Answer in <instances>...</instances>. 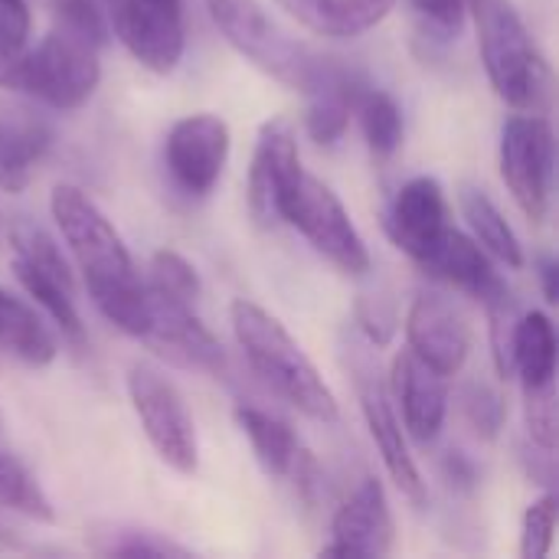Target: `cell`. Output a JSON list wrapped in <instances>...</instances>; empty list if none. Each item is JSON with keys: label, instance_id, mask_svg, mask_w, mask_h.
Here are the masks:
<instances>
[{"label": "cell", "instance_id": "1", "mask_svg": "<svg viewBox=\"0 0 559 559\" xmlns=\"http://www.w3.org/2000/svg\"><path fill=\"white\" fill-rule=\"evenodd\" d=\"M52 219L85 278L88 298L95 308L124 334L144 337L151 324V301L144 278L134 269V259L111 226V219L95 206V200L72 187L59 183L49 197Z\"/></svg>", "mask_w": 559, "mask_h": 559}, {"label": "cell", "instance_id": "2", "mask_svg": "<svg viewBox=\"0 0 559 559\" xmlns=\"http://www.w3.org/2000/svg\"><path fill=\"white\" fill-rule=\"evenodd\" d=\"M229 318H233V334H236V344H239L249 370L275 396H282L288 406H295L301 416H308L314 423L334 426L341 419L331 386L324 383V377L318 373L311 357L301 350V344L292 337V331L275 314H269L255 301L239 298V301H233Z\"/></svg>", "mask_w": 559, "mask_h": 559}, {"label": "cell", "instance_id": "3", "mask_svg": "<svg viewBox=\"0 0 559 559\" xmlns=\"http://www.w3.org/2000/svg\"><path fill=\"white\" fill-rule=\"evenodd\" d=\"M98 52L102 46L92 36L52 23V29L36 43V49H23L20 56L0 66V85L29 95L56 111H72L85 105L98 88Z\"/></svg>", "mask_w": 559, "mask_h": 559}, {"label": "cell", "instance_id": "4", "mask_svg": "<svg viewBox=\"0 0 559 559\" xmlns=\"http://www.w3.org/2000/svg\"><path fill=\"white\" fill-rule=\"evenodd\" d=\"M478 29L481 66L498 98L518 111H544L550 98V69L531 39L511 0H468Z\"/></svg>", "mask_w": 559, "mask_h": 559}, {"label": "cell", "instance_id": "5", "mask_svg": "<svg viewBox=\"0 0 559 559\" xmlns=\"http://www.w3.org/2000/svg\"><path fill=\"white\" fill-rule=\"evenodd\" d=\"M223 39L265 75L295 92H308L324 66V56L292 39L259 0H206Z\"/></svg>", "mask_w": 559, "mask_h": 559}, {"label": "cell", "instance_id": "6", "mask_svg": "<svg viewBox=\"0 0 559 559\" xmlns=\"http://www.w3.org/2000/svg\"><path fill=\"white\" fill-rule=\"evenodd\" d=\"M128 396L157 459L177 475H193L200 465V442L180 390L160 370L134 364L128 370Z\"/></svg>", "mask_w": 559, "mask_h": 559}, {"label": "cell", "instance_id": "7", "mask_svg": "<svg viewBox=\"0 0 559 559\" xmlns=\"http://www.w3.org/2000/svg\"><path fill=\"white\" fill-rule=\"evenodd\" d=\"M282 223L295 226L318 255H324L334 269L344 275H367L370 272V252L364 236L357 233L347 206L341 197L318 177L301 174L298 187L292 190Z\"/></svg>", "mask_w": 559, "mask_h": 559}, {"label": "cell", "instance_id": "8", "mask_svg": "<svg viewBox=\"0 0 559 559\" xmlns=\"http://www.w3.org/2000/svg\"><path fill=\"white\" fill-rule=\"evenodd\" d=\"M501 177L524 216L544 223L554 193V128L540 111H521L504 121Z\"/></svg>", "mask_w": 559, "mask_h": 559}, {"label": "cell", "instance_id": "9", "mask_svg": "<svg viewBox=\"0 0 559 559\" xmlns=\"http://www.w3.org/2000/svg\"><path fill=\"white\" fill-rule=\"evenodd\" d=\"M121 46L157 75H170L187 46L183 0H105Z\"/></svg>", "mask_w": 559, "mask_h": 559}, {"label": "cell", "instance_id": "10", "mask_svg": "<svg viewBox=\"0 0 559 559\" xmlns=\"http://www.w3.org/2000/svg\"><path fill=\"white\" fill-rule=\"evenodd\" d=\"M305 167L298 157V138L295 124L288 118H272L259 128L255 138V154L249 167V216L259 229H275L282 226L285 203L292 190L298 187Z\"/></svg>", "mask_w": 559, "mask_h": 559}, {"label": "cell", "instance_id": "11", "mask_svg": "<svg viewBox=\"0 0 559 559\" xmlns=\"http://www.w3.org/2000/svg\"><path fill=\"white\" fill-rule=\"evenodd\" d=\"M229 160V124L219 115L197 111L170 124L164 141V164L174 187L187 197H206Z\"/></svg>", "mask_w": 559, "mask_h": 559}, {"label": "cell", "instance_id": "12", "mask_svg": "<svg viewBox=\"0 0 559 559\" xmlns=\"http://www.w3.org/2000/svg\"><path fill=\"white\" fill-rule=\"evenodd\" d=\"M354 383H357V400H360V413L367 419V429H370V439L383 459V468L386 475L393 478V485L400 488V495L423 508L426 504V481L416 468V459L406 445V432H403V423L396 419V409L390 403V393L386 386L380 383L377 377V367L373 360H364L357 357L354 360Z\"/></svg>", "mask_w": 559, "mask_h": 559}, {"label": "cell", "instance_id": "13", "mask_svg": "<svg viewBox=\"0 0 559 559\" xmlns=\"http://www.w3.org/2000/svg\"><path fill=\"white\" fill-rule=\"evenodd\" d=\"M147 301H151V324L141 341H147L160 357H167L180 367L203 370L213 377L229 373L226 350L216 341V334L197 318V305L170 301V298H160L151 292H147Z\"/></svg>", "mask_w": 559, "mask_h": 559}, {"label": "cell", "instance_id": "14", "mask_svg": "<svg viewBox=\"0 0 559 559\" xmlns=\"http://www.w3.org/2000/svg\"><path fill=\"white\" fill-rule=\"evenodd\" d=\"M396 540L386 491L377 478H364L331 521L324 557H390Z\"/></svg>", "mask_w": 559, "mask_h": 559}, {"label": "cell", "instance_id": "15", "mask_svg": "<svg viewBox=\"0 0 559 559\" xmlns=\"http://www.w3.org/2000/svg\"><path fill=\"white\" fill-rule=\"evenodd\" d=\"M406 344L409 350L436 367L445 377H455L472 350V331L462 311L442 295H419L406 314Z\"/></svg>", "mask_w": 559, "mask_h": 559}, {"label": "cell", "instance_id": "16", "mask_svg": "<svg viewBox=\"0 0 559 559\" xmlns=\"http://www.w3.org/2000/svg\"><path fill=\"white\" fill-rule=\"evenodd\" d=\"M393 400L403 409V426L419 445H432L449 416V377L419 360L413 350L396 354L390 370Z\"/></svg>", "mask_w": 559, "mask_h": 559}, {"label": "cell", "instance_id": "17", "mask_svg": "<svg viewBox=\"0 0 559 559\" xmlns=\"http://www.w3.org/2000/svg\"><path fill=\"white\" fill-rule=\"evenodd\" d=\"M449 229V203L445 190L436 177H413L393 197L386 210V233L400 252H406L416 265Z\"/></svg>", "mask_w": 559, "mask_h": 559}, {"label": "cell", "instance_id": "18", "mask_svg": "<svg viewBox=\"0 0 559 559\" xmlns=\"http://www.w3.org/2000/svg\"><path fill=\"white\" fill-rule=\"evenodd\" d=\"M419 269L439 282H445L455 292L472 295L481 305H491L495 298L508 295V282L501 278V272L495 269L491 255L462 229H445L442 239L426 252V259L419 262Z\"/></svg>", "mask_w": 559, "mask_h": 559}, {"label": "cell", "instance_id": "19", "mask_svg": "<svg viewBox=\"0 0 559 559\" xmlns=\"http://www.w3.org/2000/svg\"><path fill=\"white\" fill-rule=\"evenodd\" d=\"M370 82L347 62L324 56V66L314 79V85L305 92L308 95V111H305V131L314 144L331 147L337 144L347 128L350 115L357 111V102Z\"/></svg>", "mask_w": 559, "mask_h": 559}, {"label": "cell", "instance_id": "20", "mask_svg": "<svg viewBox=\"0 0 559 559\" xmlns=\"http://www.w3.org/2000/svg\"><path fill=\"white\" fill-rule=\"evenodd\" d=\"M52 147V124L33 108H0V190L20 193Z\"/></svg>", "mask_w": 559, "mask_h": 559}, {"label": "cell", "instance_id": "21", "mask_svg": "<svg viewBox=\"0 0 559 559\" xmlns=\"http://www.w3.org/2000/svg\"><path fill=\"white\" fill-rule=\"evenodd\" d=\"M298 23L331 39H354L380 26L396 0H278Z\"/></svg>", "mask_w": 559, "mask_h": 559}, {"label": "cell", "instance_id": "22", "mask_svg": "<svg viewBox=\"0 0 559 559\" xmlns=\"http://www.w3.org/2000/svg\"><path fill=\"white\" fill-rule=\"evenodd\" d=\"M0 350L26 367H49L59 357V341L39 311L0 285Z\"/></svg>", "mask_w": 559, "mask_h": 559}, {"label": "cell", "instance_id": "23", "mask_svg": "<svg viewBox=\"0 0 559 559\" xmlns=\"http://www.w3.org/2000/svg\"><path fill=\"white\" fill-rule=\"evenodd\" d=\"M233 416H236V426L242 429V436L249 439L259 468L269 478H288L295 468V459L301 452L292 426L285 419H278L259 406H246V403H239Z\"/></svg>", "mask_w": 559, "mask_h": 559}, {"label": "cell", "instance_id": "24", "mask_svg": "<svg viewBox=\"0 0 559 559\" xmlns=\"http://www.w3.org/2000/svg\"><path fill=\"white\" fill-rule=\"evenodd\" d=\"M514 377L524 390L557 383V331L544 311H521L514 324Z\"/></svg>", "mask_w": 559, "mask_h": 559}, {"label": "cell", "instance_id": "25", "mask_svg": "<svg viewBox=\"0 0 559 559\" xmlns=\"http://www.w3.org/2000/svg\"><path fill=\"white\" fill-rule=\"evenodd\" d=\"M462 213L468 219V229H472V239L491 255L498 259L501 265L508 269H521L524 265V249H521V239L518 233L511 229V223L504 219V213L498 210V203L478 190V187H462Z\"/></svg>", "mask_w": 559, "mask_h": 559}, {"label": "cell", "instance_id": "26", "mask_svg": "<svg viewBox=\"0 0 559 559\" xmlns=\"http://www.w3.org/2000/svg\"><path fill=\"white\" fill-rule=\"evenodd\" d=\"M85 544L95 557L141 559V557H190V550L167 534L131 527V524H92Z\"/></svg>", "mask_w": 559, "mask_h": 559}, {"label": "cell", "instance_id": "27", "mask_svg": "<svg viewBox=\"0 0 559 559\" xmlns=\"http://www.w3.org/2000/svg\"><path fill=\"white\" fill-rule=\"evenodd\" d=\"M13 272H16V282L23 285V292L52 318L59 334L66 341H72L75 347H82L85 344V328H82V318H79V308H75V285L59 282L52 275H43V272H36L33 265H26L20 259H13Z\"/></svg>", "mask_w": 559, "mask_h": 559}, {"label": "cell", "instance_id": "28", "mask_svg": "<svg viewBox=\"0 0 559 559\" xmlns=\"http://www.w3.org/2000/svg\"><path fill=\"white\" fill-rule=\"evenodd\" d=\"M0 508L13 511L20 518L39 521V524H52L56 511L52 501L46 498L43 485L33 478V472L3 445L0 439Z\"/></svg>", "mask_w": 559, "mask_h": 559}, {"label": "cell", "instance_id": "29", "mask_svg": "<svg viewBox=\"0 0 559 559\" xmlns=\"http://www.w3.org/2000/svg\"><path fill=\"white\" fill-rule=\"evenodd\" d=\"M354 115H360V128H364L370 154L377 160H390L403 144V111L396 98L383 88L367 85Z\"/></svg>", "mask_w": 559, "mask_h": 559}, {"label": "cell", "instance_id": "30", "mask_svg": "<svg viewBox=\"0 0 559 559\" xmlns=\"http://www.w3.org/2000/svg\"><path fill=\"white\" fill-rule=\"evenodd\" d=\"M144 288L151 295H160V298H170V301L197 305V298H200V275H197L193 262H187L180 252L160 249V252L151 255Z\"/></svg>", "mask_w": 559, "mask_h": 559}, {"label": "cell", "instance_id": "31", "mask_svg": "<svg viewBox=\"0 0 559 559\" xmlns=\"http://www.w3.org/2000/svg\"><path fill=\"white\" fill-rule=\"evenodd\" d=\"M462 416L478 439L495 442L508 423V403L491 383H468L462 390Z\"/></svg>", "mask_w": 559, "mask_h": 559}, {"label": "cell", "instance_id": "32", "mask_svg": "<svg viewBox=\"0 0 559 559\" xmlns=\"http://www.w3.org/2000/svg\"><path fill=\"white\" fill-rule=\"evenodd\" d=\"M426 39L452 43L468 20V0H406Z\"/></svg>", "mask_w": 559, "mask_h": 559}, {"label": "cell", "instance_id": "33", "mask_svg": "<svg viewBox=\"0 0 559 559\" xmlns=\"http://www.w3.org/2000/svg\"><path fill=\"white\" fill-rule=\"evenodd\" d=\"M554 531H557V495L547 491L540 501H534L524 511V524H521V557H547L554 550Z\"/></svg>", "mask_w": 559, "mask_h": 559}, {"label": "cell", "instance_id": "34", "mask_svg": "<svg viewBox=\"0 0 559 559\" xmlns=\"http://www.w3.org/2000/svg\"><path fill=\"white\" fill-rule=\"evenodd\" d=\"M524 416H527V439L557 452V383L524 390Z\"/></svg>", "mask_w": 559, "mask_h": 559}, {"label": "cell", "instance_id": "35", "mask_svg": "<svg viewBox=\"0 0 559 559\" xmlns=\"http://www.w3.org/2000/svg\"><path fill=\"white\" fill-rule=\"evenodd\" d=\"M52 23H62L75 33H85L98 46L108 43V23H105L98 0H52Z\"/></svg>", "mask_w": 559, "mask_h": 559}, {"label": "cell", "instance_id": "36", "mask_svg": "<svg viewBox=\"0 0 559 559\" xmlns=\"http://www.w3.org/2000/svg\"><path fill=\"white\" fill-rule=\"evenodd\" d=\"M29 7L26 0H0V66L26 49Z\"/></svg>", "mask_w": 559, "mask_h": 559}, {"label": "cell", "instance_id": "37", "mask_svg": "<svg viewBox=\"0 0 559 559\" xmlns=\"http://www.w3.org/2000/svg\"><path fill=\"white\" fill-rule=\"evenodd\" d=\"M357 324L367 334L370 344L383 347L390 344V337L396 334V314L393 305H386L383 298H360L357 301Z\"/></svg>", "mask_w": 559, "mask_h": 559}, {"label": "cell", "instance_id": "38", "mask_svg": "<svg viewBox=\"0 0 559 559\" xmlns=\"http://www.w3.org/2000/svg\"><path fill=\"white\" fill-rule=\"evenodd\" d=\"M442 478L449 481V488H452L455 495H475L478 485H481V468H478V462H475L472 455L452 449V452H445V459H442Z\"/></svg>", "mask_w": 559, "mask_h": 559}, {"label": "cell", "instance_id": "39", "mask_svg": "<svg viewBox=\"0 0 559 559\" xmlns=\"http://www.w3.org/2000/svg\"><path fill=\"white\" fill-rule=\"evenodd\" d=\"M518 452H521V465H524L527 478H534L537 485H544L547 491H554V481H557V462H554V452H550V449H544V445H537L534 439L521 442V445H518Z\"/></svg>", "mask_w": 559, "mask_h": 559}, {"label": "cell", "instance_id": "40", "mask_svg": "<svg viewBox=\"0 0 559 559\" xmlns=\"http://www.w3.org/2000/svg\"><path fill=\"white\" fill-rule=\"evenodd\" d=\"M537 275H540V285H544V298L550 305H557L559 298V265L554 255H540L537 259Z\"/></svg>", "mask_w": 559, "mask_h": 559}]
</instances>
